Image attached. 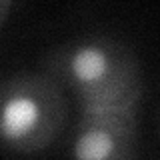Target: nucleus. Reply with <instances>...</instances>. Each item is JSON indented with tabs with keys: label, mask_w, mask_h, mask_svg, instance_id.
<instances>
[{
	"label": "nucleus",
	"mask_w": 160,
	"mask_h": 160,
	"mask_svg": "<svg viewBox=\"0 0 160 160\" xmlns=\"http://www.w3.org/2000/svg\"><path fill=\"white\" fill-rule=\"evenodd\" d=\"M40 72L70 94L80 108H138L144 96L140 60L126 42L108 34H84L54 44Z\"/></svg>",
	"instance_id": "nucleus-1"
},
{
	"label": "nucleus",
	"mask_w": 160,
	"mask_h": 160,
	"mask_svg": "<svg viewBox=\"0 0 160 160\" xmlns=\"http://www.w3.org/2000/svg\"><path fill=\"white\" fill-rule=\"evenodd\" d=\"M68 118L64 90L44 72H16L0 84V148L36 154L56 142Z\"/></svg>",
	"instance_id": "nucleus-2"
},
{
	"label": "nucleus",
	"mask_w": 160,
	"mask_h": 160,
	"mask_svg": "<svg viewBox=\"0 0 160 160\" xmlns=\"http://www.w3.org/2000/svg\"><path fill=\"white\" fill-rule=\"evenodd\" d=\"M138 108H80L68 138L70 160H138Z\"/></svg>",
	"instance_id": "nucleus-3"
},
{
	"label": "nucleus",
	"mask_w": 160,
	"mask_h": 160,
	"mask_svg": "<svg viewBox=\"0 0 160 160\" xmlns=\"http://www.w3.org/2000/svg\"><path fill=\"white\" fill-rule=\"evenodd\" d=\"M10 10H12V2H10V0H0V28L4 26Z\"/></svg>",
	"instance_id": "nucleus-4"
}]
</instances>
